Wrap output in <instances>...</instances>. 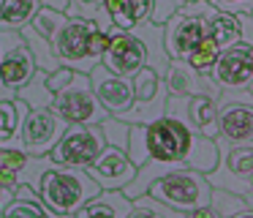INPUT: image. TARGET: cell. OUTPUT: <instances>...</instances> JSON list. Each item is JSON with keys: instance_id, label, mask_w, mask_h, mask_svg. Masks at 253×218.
<instances>
[{"instance_id": "cell-1", "label": "cell", "mask_w": 253, "mask_h": 218, "mask_svg": "<svg viewBox=\"0 0 253 218\" xmlns=\"http://www.w3.org/2000/svg\"><path fill=\"white\" fill-rule=\"evenodd\" d=\"M126 153L136 169L155 161L174 169H193L199 174H210L218 166L215 139L193 134L188 125H182L169 114L150 125H131Z\"/></svg>"}, {"instance_id": "cell-2", "label": "cell", "mask_w": 253, "mask_h": 218, "mask_svg": "<svg viewBox=\"0 0 253 218\" xmlns=\"http://www.w3.org/2000/svg\"><path fill=\"white\" fill-rule=\"evenodd\" d=\"M49 44L60 65L90 76V71L101 65L109 33H104L95 22L87 19H66L60 30L49 38Z\"/></svg>"}, {"instance_id": "cell-3", "label": "cell", "mask_w": 253, "mask_h": 218, "mask_svg": "<svg viewBox=\"0 0 253 218\" xmlns=\"http://www.w3.org/2000/svg\"><path fill=\"white\" fill-rule=\"evenodd\" d=\"M101 194V188L87 177L84 169H71V166H57L49 164L39 185L41 205L55 216H77L90 199Z\"/></svg>"}, {"instance_id": "cell-4", "label": "cell", "mask_w": 253, "mask_h": 218, "mask_svg": "<svg viewBox=\"0 0 253 218\" xmlns=\"http://www.w3.org/2000/svg\"><path fill=\"white\" fill-rule=\"evenodd\" d=\"M147 196L161 205H166L169 210H177L182 216L193 210L210 207V196H212V185L207 183V177L193 169H171V172L161 174L153 185L147 188Z\"/></svg>"}, {"instance_id": "cell-5", "label": "cell", "mask_w": 253, "mask_h": 218, "mask_svg": "<svg viewBox=\"0 0 253 218\" xmlns=\"http://www.w3.org/2000/svg\"><path fill=\"white\" fill-rule=\"evenodd\" d=\"M215 145H218V166L204 174L207 183L212 188L248 199L253 194V147L231 145L223 139H215Z\"/></svg>"}, {"instance_id": "cell-6", "label": "cell", "mask_w": 253, "mask_h": 218, "mask_svg": "<svg viewBox=\"0 0 253 218\" xmlns=\"http://www.w3.org/2000/svg\"><path fill=\"white\" fill-rule=\"evenodd\" d=\"M52 112L63 120L66 125H101L109 114L98 104L93 87H90V76L74 71L71 82L55 93L52 101Z\"/></svg>"}, {"instance_id": "cell-7", "label": "cell", "mask_w": 253, "mask_h": 218, "mask_svg": "<svg viewBox=\"0 0 253 218\" xmlns=\"http://www.w3.org/2000/svg\"><path fill=\"white\" fill-rule=\"evenodd\" d=\"M207 11V0H191L164 25V44L171 60H185L199 44L207 41V22H204Z\"/></svg>"}, {"instance_id": "cell-8", "label": "cell", "mask_w": 253, "mask_h": 218, "mask_svg": "<svg viewBox=\"0 0 253 218\" xmlns=\"http://www.w3.org/2000/svg\"><path fill=\"white\" fill-rule=\"evenodd\" d=\"M215 139L253 147V96L248 90H220Z\"/></svg>"}, {"instance_id": "cell-9", "label": "cell", "mask_w": 253, "mask_h": 218, "mask_svg": "<svg viewBox=\"0 0 253 218\" xmlns=\"http://www.w3.org/2000/svg\"><path fill=\"white\" fill-rule=\"evenodd\" d=\"M131 87H133V104L128 112L117 114V120H123L128 125H150L164 117L169 93L164 87V79L155 71L142 68L136 76H131Z\"/></svg>"}, {"instance_id": "cell-10", "label": "cell", "mask_w": 253, "mask_h": 218, "mask_svg": "<svg viewBox=\"0 0 253 218\" xmlns=\"http://www.w3.org/2000/svg\"><path fill=\"white\" fill-rule=\"evenodd\" d=\"M66 128L68 125L52 109H30L22 128H19L17 142H11L8 147H0V150H19L25 156H49L52 147L66 134Z\"/></svg>"}, {"instance_id": "cell-11", "label": "cell", "mask_w": 253, "mask_h": 218, "mask_svg": "<svg viewBox=\"0 0 253 218\" xmlns=\"http://www.w3.org/2000/svg\"><path fill=\"white\" fill-rule=\"evenodd\" d=\"M106 147V139L101 134V125H68L49 153V161L57 166L87 169L98 158V153Z\"/></svg>"}, {"instance_id": "cell-12", "label": "cell", "mask_w": 253, "mask_h": 218, "mask_svg": "<svg viewBox=\"0 0 253 218\" xmlns=\"http://www.w3.org/2000/svg\"><path fill=\"white\" fill-rule=\"evenodd\" d=\"M101 65L120 79H131L142 68H147V49H144V41L136 27L128 33H112L109 44L104 49V57H101Z\"/></svg>"}, {"instance_id": "cell-13", "label": "cell", "mask_w": 253, "mask_h": 218, "mask_svg": "<svg viewBox=\"0 0 253 218\" xmlns=\"http://www.w3.org/2000/svg\"><path fill=\"white\" fill-rule=\"evenodd\" d=\"M166 114L180 120L182 125L199 136L215 139L218 136V98L210 96H193V98H169Z\"/></svg>"}, {"instance_id": "cell-14", "label": "cell", "mask_w": 253, "mask_h": 218, "mask_svg": "<svg viewBox=\"0 0 253 218\" xmlns=\"http://www.w3.org/2000/svg\"><path fill=\"white\" fill-rule=\"evenodd\" d=\"M84 172H87V177L93 180L101 191H123L133 177H136V166L131 164L128 153L117 150V147H109V145L98 153V158H95Z\"/></svg>"}, {"instance_id": "cell-15", "label": "cell", "mask_w": 253, "mask_h": 218, "mask_svg": "<svg viewBox=\"0 0 253 218\" xmlns=\"http://www.w3.org/2000/svg\"><path fill=\"white\" fill-rule=\"evenodd\" d=\"M210 79L220 90H248L253 82V49L234 47L229 52H220L210 71Z\"/></svg>"}, {"instance_id": "cell-16", "label": "cell", "mask_w": 253, "mask_h": 218, "mask_svg": "<svg viewBox=\"0 0 253 218\" xmlns=\"http://www.w3.org/2000/svg\"><path fill=\"white\" fill-rule=\"evenodd\" d=\"M161 79H164V87L169 93V98H193V96L220 98V87L210 76L191 68L185 60H169V65H166Z\"/></svg>"}, {"instance_id": "cell-17", "label": "cell", "mask_w": 253, "mask_h": 218, "mask_svg": "<svg viewBox=\"0 0 253 218\" xmlns=\"http://www.w3.org/2000/svg\"><path fill=\"white\" fill-rule=\"evenodd\" d=\"M90 87H93L98 104L106 109L109 117H117V114L128 112L133 104V87L131 79H120V76L109 74L104 65H95L90 71Z\"/></svg>"}, {"instance_id": "cell-18", "label": "cell", "mask_w": 253, "mask_h": 218, "mask_svg": "<svg viewBox=\"0 0 253 218\" xmlns=\"http://www.w3.org/2000/svg\"><path fill=\"white\" fill-rule=\"evenodd\" d=\"M104 8L112 19V27L120 33H128L133 27L150 22L153 0H104Z\"/></svg>"}, {"instance_id": "cell-19", "label": "cell", "mask_w": 253, "mask_h": 218, "mask_svg": "<svg viewBox=\"0 0 253 218\" xmlns=\"http://www.w3.org/2000/svg\"><path fill=\"white\" fill-rule=\"evenodd\" d=\"M36 71L39 68H36L33 54L28 52L25 44H19V47H14L11 52L3 57V63H0V82H3L8 90L17 93L19 87H25L30 79H33Z\"/></svg>"}, {"instance_id": "cell-20", "label": "cell", "mask_w": 253, "mask_h": 218, "mask_svg": "<svg viewBox=\"0 0 253 218\" xmlns=\"http://www.w3.org/2000/svg\"><path fill=\"white\" fill-rule=\"evenodd\" d=\"M207 22V41L212 44L218 52H229V49L240 47V22L237 14H226L210 5V11L204 14Z\"/></svg>"}, {"instance_id": "cell-21", "label": "cell", "mask_w": 253, "mask_h": 218, "mask_svg": "<svg viewBox=\"0 0 253 218\" xmlns=\"http://www.w3.org/2000/svg\"><path fill=\"white\" fill-rule=\"evenodd\" d=\"M131 210H133V202L123 191H101L74 218H128Z\"/></svg>"}, {"instance_id": "cell-22", "label": "cell", "mask_w": 253, "mask_h": 218, "mask_svg": "<svg viewBox=\"0 0 253 218\" xmlns=\"http://www.w3.org/2000/svg\"><path fill=\"white\" fill-rule=\"evenodd\" d=\"M41 0H0V30L19 33L36 19Z\"/></svg>"}, {"instance_id": "cell-23", "label": "cell", "mask_w": 253, "mask_h": 218, "mask_svg": "<svg viewBox=\"0 0 253 218\" xmlns=\"http://www.w3.org/2000/svg\"><path fill=\"white\" fill-rule=\"evenodd\" d=\"M139 36L144 41V49H147V68L155 71L158 76H164L166 65H169V52H166L164 44V25H155V22H144V25L136 27Z\"/></svg>"}, {"instance_id": "cell-24", "label": "cell", "mask_w": 253, "mask_h": 218, "mask_svg": "<svg viewBox=\"0 0 253 218\" xmlns=\"http://www.w3.org/2000/svg\"><path fill=\"white\" fill-rule=\"evenodd\" d=\"M3 218H49V210L41 205V196L28 185H17L14 188V199L6 207Z\"/></svg>"}, {"instance_id": "cell-25", "label": "cell", "mask_w": 253, "mask_h": 218, "mask_svg": "<svg viewBox=\"0 0 253 218\" xmlns=\"http://www.w3.org/2000/svg\"><path fill=\"white\" fill-rule=\"evenodd\" d=\"M28 112L30 109L19 98H14V101H0V147H8L11 142H17L19 128H22Z\"/></svg>"}, {"instance_id": "cell-26", "label": "cell", "mask_w": 253, "mask_h": 218, "mask_svg": "<svg viewBox=\"0 0 253 218\" xmlns=\"http://www.w3.org/2000/svg\"><path fill=\"white\" fill-rule=\"evenodd\" d=\"M19 38H22V44L28 47V52L33 54L36 60V68L44 71V74H52V71L60 68V63H57L55 52H52V44L46 41L44 36H39V33L33 30V27H25V30H19Z\"/></svg>"}, {"instance_id": "cell-27", "label": "cell", "mask_w": 253, "mask_h": 218, "mask_svg": "<svg viewBox=\"0 0 253 218\" xmlns=\"http://www.w3.org/2000/svg\"><path fill=\"white\" fill-rule=\"evenodd\" d=\"M17 98L28 109H52L55 93L46 87V74H44V71H36L33 79H30L25 87H19V90H17Z\"/></svg>"}, {"instance_id": "cell-28", "label": "cell", "mask_w": 253, "mask_h": 218, "mask_svg": "<svg viewBox=\"0 0 253 218\" xmlns=\"http://www.w3.org/2000/svg\"><path fill=\"white\" fill-rule=\"evenodd\" d=\"M28 156L19 150H0V188H17Z\"/></svg>"}, {"instance_id": "cell-29", "label": "cell", "mask_w": 253, "mask_h": 218, "mask_svg": "<svg viewBox=\"0 0 253 218\" xmlns=\"http://www.w3.org/2000/svg\"><path fill=\"white\" fill-rule=\"evenodd\" d=\"M131 202H133V210H131V216H128V218H185L182 213L169 210L166 205L150 199L147 194L139 196V199H131Z\"/></svg>"}, {"instance_id": "cell-30", "label": "cell", "mask_w": 253, "mask_h": 218, "mask_svg": "<svg viewBox=\"0 0 253 218\" xmlns=\"http://www.w3.org/2000/svg\"><path fill=\"white\" fill-rule=\"evenodd\" d=\"M248 202L237 194H229V191H220V188H212V196H210V207L215 210L218 218H229L234 213H240Z\"/></svg>"}, {"instance_id": "cell-31", "label": "cell", "mask_w": 253, "mask_h": 218, "mask_svg": "<svg viewBox=\"0 0 253 218\" xmlns=\"http://www.w3.org/2000/svg\"><path fill=\"white\" fill-rule=\"evenodd\" d=\"M49 156H28V164H25L22 174H19V185H28L39 194V185H41V177L44 172L49 169Z\"/></svg>"}, {"instance_id": "cell-32", "label": "cell", "mask_w": 253, "mask_h": 218, "mask_svg": "<svg viewBox=\"0 0 253 218\" xmlns=\"http://www.w3.org/2000/svg\"><path fill=\"white\" fill-rule=\"evenodd\" d=\"M66 19H68L66 14H60V11H52V8H44V5H41V11L36 14V19L30 22V27H33L39 36H44L46 41H49V38L55 36L57 30H60V25H63Z\"/></svg>"}, {"instance_id": "cell-33", "label": "cell", "mask_w": 253, "mask_h": 218, "mask_svg": "<svg viewBox=\"0 0 253 218\" xmlns=\"http://www.w3.org/2000/svg\"><path fill=\"white\" fill-rule=\"evenodd\" d=\"M218 49L212 47L210 41H204V44H199L196 49H193L191 54L185 57V63L191 65V68H196L199 74H204V76H210V71H212V65H215V60H218Z\"/></svg>"}, {"instance_id": "cell-34", "label": "cell", "mask_w": 253, "mask_h": 218, "mask_svg": "<svg viewBox=\"0 0 253 218\" xmlns=\"http://www.w3.org/2000/svg\"><path fill=\"white\" fill-rule=\"evenodd\" d=\"M128 131H131V125L117 117H106L101 123V134H104L106 145L117 147V150H128Z\"/></svg>"}, {"instance_id": "cell-35", "label": "cell", "mask_w": 253, "mask_h": 218, "mask_svg": "<svg viewBox=\"0 0 253 218\" xmlns=\"http://www.w3.org/2000/svg\"><path fill=\"white\" fill-rule=\"evenodd\" d=\"M104 8V0H68L66 5V16L68 19H87L95 22Z\"/></svg>"}, {"instance_id": "cell-36", "label": "cell", "mask_w": 253, "mask_h": 218, "mask_svg": "<svg viewBox=\"0 0 253 218\" xmlns=\"http://www.w3.org/2000/svg\"><path fill=\"white\" fill-rule=\"evenodd\" d=\"M207 3L226 14H253V0H207Z\"/></svg>"}, {"instance_id": "cell-37", "label": "cell", "mask_w": 253, "mask_h": 218, "mask_svg": "<svg viewBox=\"0 0 253 218\" xmlns=\"http://www.w3.org/2000/svg\"><path fill=\"white\" fill-rule=\"evenodd\" d=\"M71 76H74V71L71 68H66V65H60L57 71H52V74H46V87H49L52 93H60L63 87L71 82Z\"/></svg>"}, {"instance_id": "cell-38", "label": "cell", "mask_w": 253, "mask_h": 218, "mask_svg": "<svg viewBox=\"0 0 253 218\" xmlns=\"http://www.w3.org/2000/svg\"><path fill=\"white\" fill-rule=\"evenodd\" d=\"M240 22V47L253 49V16L251 14H237Z\"/></svg>"}, {"instance_id": "cell-39", "label": "cell", "mask_w": 253, "mask_h": 218, "mask_svg": "<svg viewBox=\"0 0 253 218\" xmlns=\"http://www.w3.org/2000/svg\"><path fill=\"white\" fill-rule=\"evenodd\" d=\"M19 44H22V38H19V33L0 30V63H3V57H6V54L11 52L14 47H19Z\"/></svg>"}, {"instance_id": "cell-40", "label": "cell", "mask_w": 253, "mask_h": 218, "mask_svg": "<svg viewBox=\"0 0 253 218\" xmlns=\"http://www.w3.org/2000/svg\"><path fill=\"white\" fill-rule=\"evenodd\" d=\"M11 199H14V191L11 188H0V218H3L6 207L11 205Z\"/></svg>"}, {"instance_id": "cell-41", "label": "cell", "mask_w": 253, "mask_h": 218, "mask_svg": "<svg viewBox=\"0 0 253 218\" xmlns=\"http://www.w3.org/2000/svg\"><path fill=\"white\" fill-rule=\"evenodd\" d=\"M41 5H44V8H52V11H60V14H66L68 0H41Z\"/></svg>"}, {"instance_id": "cell-42", "label": "cell", "mask_w": 253, "mask_h": 218, "mask_svg": "<svg viewBox=\"0 0 253 218\" xmlns=\"http://www.w3.org/2000/svg\"><path fill=\"white\" fill-rule=\"evenodd\" d=\"M185 218H218V216H215V210H212V207H202V210H193V213H188Z\"/></svg>"}, {"instance_id": "cell-43", "label": "cell", "mask_w": 253, "mask_h": 218, "mask_svg": "<svg viewBox=\"0 0 253 218\" xmlns=\"http://www.w3.org/2000/svg\"><path fill=\"white\" fill-rule=\"evenodd\" d=\"M14 98H17V93L8 90V87L3 85V82H0V101H14Z\"/></svg>"}, {"instance_id": "cell-44", "label": "cell", "mask_w": 253, "mask_h": 218, "mask_svg": "<svg viewBox=\"0 0 253 218\" xmlns=\"http://www.w3.org/2000/svg\"><path fill=\"white\" fill-rule=\"evenodd\" d=\"M229 218H253V207H251V205H245L240 213H234V216H229Z\"/></svg>"}, {"instance_id": "cell-45", "label": "cell", "mask_w": 253, "mask_h": 218, "mask_svg": "<svg viewBox=\"0 0 253 218\" xmlns=\"http://www.w3.org/2000/svg\"><path fill=\"white\" fill-rule=\"evenodd\" d=\"M49 218H74V216H55V213H49Z\"/></svg>"}, {"instance_id": "cell-46", "label": "cell", "mask_w": 253, "mask_h": 218, "mask_svg": "<svg viewBox=\"0 0 253 218\" xmlns=\"http://www.w3.org/2000/svg\"><path fill=\"white\" fill-rule=\"evenodd\" d=\"M248 93H251V96H253V82H251V87H248Z\"/></svg>"}, {"instance_id": "cell-47", "label": "cell", "mask_w": 253, "mask_h": 218, "mask_svg": "<svg viewBox=\"0 0 253 218\" xmlns=\"http://www.w3.org/2000/svg\"><path fill=\"white\" fill-rule=\"evenodd\" d=\"M185 3H191V0H182V5H185Z\"/></svg>"}, {"instance_id": "cell-48", "label": "cell", "mask_w": 253, "mask_h": 218, "mask_svg": "<svg viewBox=\"0 0 253 218\" xmlns=\"http://www.w3.org/2000/svg\"><path fill=\"white\" fill-rule=\"evenodd\" d=\"M251 16H253V14H251Z\"/></svg>"}]
</instances>
